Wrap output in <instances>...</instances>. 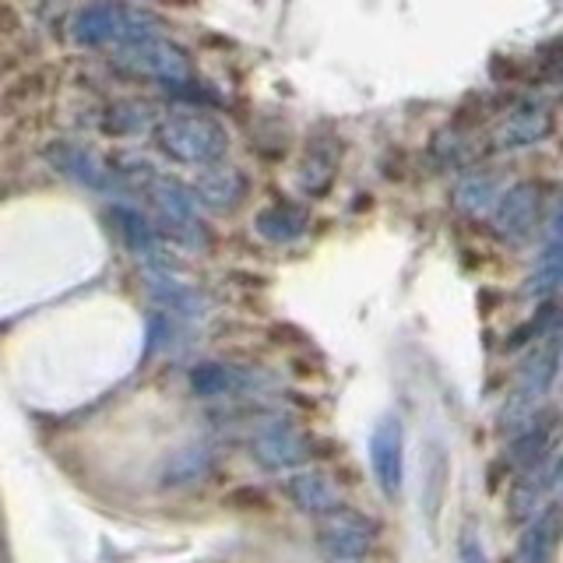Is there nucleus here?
<instances>
[{
  "instance_id": "obj_1",
  "label": "nucleus",
  "mask_w": 563,
  "mask_h": 563,
  "mask_svg": "<svg viewBox=\"0 0 563 563\" xmlns=\"http://www.w3.org/2000/svg\"><path fill=\"white\" fill-rule=\"evenodd\" d=\"M67 35L78 46L117 49V46L152 40V35H169V32L145 8H128V4H117V0H92V4H81L67 18Z\"/></svg>"
},
{
  "instance_id": "obj_2",
  "label": "nucleus",
  "mask_w": 563,
  "mask_h": 563,
  "mask_svg": "<svg viewBox=\"0 0 563 563\" xmlns=\"http://www.w3.org/2000/svg\"><path fill=\"white\" fill-rule=\"evenodd\" d=\"M155 145L163 155L187 166H216L229 152V134L219 120L201 113H169L155 128Z\"/></svg>"
},
{
  "instance_id": "obj_3",
  "label": "nucleus",
  "mask_w": 563,
  "mask_h": 563,
  "mask_svg": "<svg viewBox=\"0 0 563 563\" xmlns=\"http://www.w3.org/2000/svg\"><path fill=\"white\" fill-rule=\"evenodd\" d=\"M148 198L158 211V222H163L166 233L184 243V246H205L208 243V229H205V219H201V201L198 194L190 187H184L180 180H173V176H158L152 173L148 176Z\"/></svg>"
},
{
  "instance_id": "obj_4",
  "label": "nucleus",
  "mask_w": 563,
  "mask_h": 563,
  "mask_svg": "<svg viewBox=\"0 0 563 563\" xmlns=\"http://www.w3.org/2000/svg\"><path fill=\"white\" fill-rule=\"evenodd\" d=\"M113 60L141 78H155L163 85H184L190 78V57L184 46H176L169 35H152V40H137L128 46L110 49Z\"/></svg>"
},
{
  "instance_id": "obj_5",
  "label": "nucleus",
  "mask_w": 563,
  "mask_h": 563,
  "mask_svg": "<svg viewBox=\"0 0 563 563\" xmlns=\"http://www.w3.org/2000/svg\"><path fill=\"white\" fill-rule=\"evenodd\" d=\"M251 451L261 465L268 468H296L303 465L310 457V440L307 433L296 427L289 419H264L261 427L254 430V440H251Z\"/></svg>"
},
{
  "instance_id": "obj_6",
  "label": "nucleus",
  "mask_w": 563,
  "mask_h": 563,
  "mask_svg": "<svg viewBox=\"0 0 563 563\" xmlns=\"http://www.w3.org/2000/svg\"><path fill=\"white\" fill-rule=\"evenodd\" d=\"M553 134V110L545 106L542 99L536 102H521L515 106L504 120L497 134H493V148L510 152V148H528V145H539Z\"/></svg>"
},
{
  "instance_id": "obj_7",
  "label": "nucleus",
  "mask_w": 563,
  "mask_h": 563,
  "mask_svg": "<svg viewBox=\"0 0 563 563\" xmlns=\"http://www.w3.org/2000/svg\"><path fill=\"white\" fill-rule=\"evenodd\" d=\"M369 462H374V475L384 497L395 500L401 493V468H405L401 422L395 416H384L374 427V433H369Z\"/></svg>"
},
{
  "instance_id": "obj_8",
  "label": "nucleus",
  "mask_w": 563,
  "mask_h": 563,
  "mask_svg": "<svg viewBox=\"0 0 563 563\" xmlns=\"http://www.w3.org/2000/svg\"><path fill=\"white\" fill-rule=\"evenodd\" d=\"M539 222V187L536 184H515L493 201V225L507 240H525Z\"/></svg>"
},
{
  "instance_id": "obj_9",
  "label": "nucleus",
  "mask_w": 563,
  "mask_h": 563,
  "mask_svg": "<svg viewBox=\"0 0 563 563\" xmlns=\"http://www.w3.org/2000/svg\"><path fill=\"white\" fill-rule=\"evenodd\" d=\"M110 222L120 233V240L128 243L141 261H145L148 272H169V261L163 257V246H158L155 229L145 216H141V211H134L128 205H117V208H110Z\"/></svg>"
},
{
  "instance_id": "obj_10",
  "label": "nucleus",
  "mask_w": 563,
  "mask_h": 563,
  "mask_svg": "<svg viewBox=\"0 0 563 563\" xmlns=\"http://www.w3.org/2000/svg\"><path fill=\"white\" fill-rule=\"evenodd\" d=\"M317 542L331 560H363L374 550V532L360 518H328L317 532Z\"/></svg>"
},
{
  "instance_id": "obj_11",
  "label": "nucleus",
  "mask_w": 563,
  "mask_h": 563,
  "mask_svg": "<svg viewBox=\"0 0 563 563\" xmlns=\"http://www.w3.org/2000/svg\"><path fill=\"white\" fill-rule=\"evenodd\" d=\"M46 155L64 176H70V180L88 190H113L117 187V173L106 169L99 158L81 145H53Z\"/></svg>"
},
{
  "instance_id": "obj_12",
  "label": "nucleus",
  "mask_w": 563,
  "mask_h": 563,
  "mask_svg": "<svg viewBox=\"0 0 563 563\" xmlns=\"http://www.w3.org/2000/svg\"><path fill=\"white\" fill-rule=\"evenodd\" d=\"M556 352H560V342L556 334L542 349H536V356H528V363L521 366L518 374V391H515V401H525V405H539V398L550 391L553 380H556Z\"/></svg>"
},
{
  "instance_id": "obj_13",
  "label": "nucleus",
  "mask_w": 563,
  "mask_h": 563,
  "mask_svg": "<svg viewBox=\"0 0 563 563\" xmlns=\"http://www.w3.org/2000/svg\"><path fill=\"white\" fill-rule=\"evenodd\" d=\"M289 497L307 515H334L342 507V493L321 472H299L289 479Z\"/></svg>"
},
{
  "instance_id": "obj_14",
  "label": "nucleus",
  "mask_w": 563,
  "mask_h": 563,
  "mask_svg": "<svg viewBox=\"0 0 563 563\" xmlns=\"http://www.w3.org/2000/svg\"><path fill=\"white\" fill-rule=\"evenodd\" d=\"M251 384L243 369L229 363H198L190 369V391L201 398H219V395H236Z\"/></svg>"
},
{
  "instance_id": "obj_15",
  "label": "nucleus",
  "mask_w": 563,
  "mask_h": 563,
  "mask_svg": "<svg viewBox=\"0 0 563 563\" xmlns=\"http://www.w3.org/2000/svg\"><path fill=\"white\" fill-rule=\"evenodd\" d=\"M198 201L211 205V208H236L243 198V176L233 169H216V166H205L201 180H198Z\"/></svg>"
},
{
  "instance_id": "obj_16",
  "label": "nucleus",
  "mask_w": 563,
  "mask_h": 563,
  "mask_svg": "<svg viewBox=\"0 0 563 563\" xmlns=\"http://www.w3.org/2000/svg\"><path fill=\"white\" fill-rule=\"evenodd\" d=\"M560 275H563V246H560V225L553 222L550 243H545V251H542V257L536 264V272H532V278H528L525 296H532V299L553 296L556 286H560Z\"/></svg>"
},
{
  "instance_id": "obj_17",
  "label": "nucleus",
  "mask_w": 563,
  "mask_h": 563,
  "mask_svg": "<svg viewBox=\"0 0 563 563\" xmlns=\"http://www.w3.org/2000/svg\"><path fill=\"white\" fill-rule=\"evenodd\" d=\"M307 216L292 205H272L257 216V233L268 243H292L303 236Z\"/></svg>"
},
{
  "instance_id": "obj_18",
  "label": "nucleus",
  "mask_w": 563,
  "mask_h": 563,
  "mask_svg": "<svg viewBox=\"0 0 563 563\" xmlns=\"http://www.w3.org/2000/svg\"><path fill=\"white\" fill-rule=\"evenodd\" d=\"M497 180H493L489 173H468L457 180L454 187V201L462 211H468V216H479V211H489L493 201H497Z\"/></svg>"
},
{
  "instance_id": "obj_19",
  "label": "nucleus",
  "mask_w": 563,
  "mask_h": 563,
  "mask_svg": "<svg viewBox=\"0 0 563 563\" xmlns=\"http://www.w3.org/2000/svg\"><path fill=\"white\" fill-rule=\"evenodd\" d=\"M553 536H556L553 515L528 521V528L521 532V542H518V563H545V560H550Z\"/></svg>"
},
{
  "instance_id": "obj_20",
  "label": "nucleus",
  "mask_w": 563,
  "mask_h": 563,
  "mask_svg": "<svg viewBox=\"0 0 563 563\" xmlns=\"http://www.w3.org/2000/svg\"><path fill=\"white\" fill-rule=\"evenodd\" d=\"M211 465V454L205 444H190L187 451H180L166 465V483H187V479H198L205 475V468Z\"/></svg>"
},
{
  "instance_id": "obj_21",
  "label": "nucleus",
  "mask_w": 563,
  "mask_h": 563,
  "mask_svg": "<svg viewBox=\"0 0 563 563\" xmlns=\"http://www.w3.org/2000/svg\"><path fill=\"white\" fill-rule=\"evenodd\" d=\"M141 128H145V110H137V106H113L106 113V131L110 134H134Z\"/></svg>"
},
{
  "instance_id": "obj_22",
  "label": "nucleus",
  "mask_w": 563,
  "mask_h": 563,
  "mask_svg": "<svg viewBox=\"0 0 563 563\" xmlns=\"http://www.w3.org/2000/svg\"><path fill=\"white\" fill-rule=\"evenodd\" d=\"M462 563H489L486 553H483V542L475 539L472 532L462 536Z\"/></svg>"
},
{
  "instance_id": "obj_23",
  "label": "nucleus",
  "mask_w": 563,
  "mask_h": 563,
  "mask_svg": "<svg viewBox=\"0 0 563 563\" xmlns=\"http://www.w3.org/2000/svg\"><path fill=\"white\" fill-rule=\"evenodd\" d=\"M18 25H22V18H18V11L8 4V0H0V40H8V35H14Z\"/></svg>"
}]
</instances>
